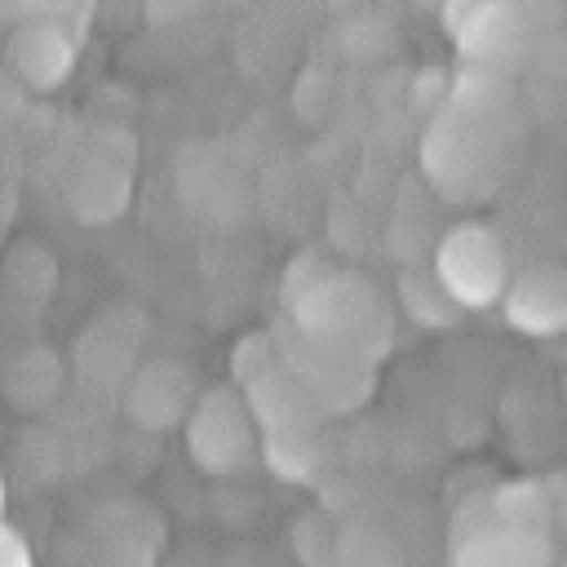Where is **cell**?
<instances>
[{"instance_id":"6da1fadb","label":"cell","mask_w":567,"mask_h":567,"mask_svg":"<svg viewBox=\"0 0 567 567\" xmlns=\"http://www.w3.org/2000/svg\"><path fill=\"white\" fill-rule=\"evenodd\" d=\"M439 284L452 292L456 306H487V301H496L505 292L501 239L487 226H478V221L456 226L439 244Z\"/></svg>"},{"instance_id":"7a4b0ae2","label":"cell","mask_w":567,"mask_h":567,"mask_svg":"<svg viewBox=\"0 0 567 567\" xmlns=\"http://www.w3.org/2000/svg\"><path fill=\"white\" fill-rule=\"evenodd\" d=\"M505 315L518 332H532V337L563 332L567 328V275H558V270L523 275L505 292Z\"/></svg>"},{"instance_id":"3957f363","label":"cell","mask_w":567,"mask_h":567,"mask_svg":"<svg viewBox=\"0 0 567 567\" xmlns=\"http://www.w3.org/2000/svg\"><path fill=\"white\" fill-rule=\"evenodd\" d=\"M13 62H18V71L31 80V84H58L66 71H71V62H75V49H71V40L58 31V27H27V31H18V44H13Z\"/></svg>"},{"instance_id":"277c9868","label":"cell","mask_w":567,"mask_h":567,"mask_svg":"<svg viewBox=\"0 0 567 567\" xmlns=\"http://www.w3.org/2000/svg\"><path fill=\"white\" fill-rule=\"evenodd\" d=\"M204 439H213V447L199 452L208 461V470H235L230 461L244 456V447H248V421L226 399H208L204 412L195 416V443H204Z\"/></svg>"},{"instance_id":"5b68a950","label":"cell","mask_w":567,"mask_h":567,"mask_svg":"<svg viewBox=\"0 0 567 567\" xmlns=\"http://www.w3.org/2000/svg\"><path fill=\"white\" fill-rule=\"evenodd\" d=\"M0 501H4V483H0Z\"/></svg>"}]
</instances>
